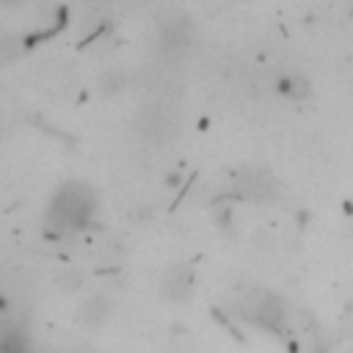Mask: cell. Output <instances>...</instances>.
Here are the masks:
<instances>
[{
  "instance_id": "cell-7",
  "label": "cell",
  "mask_w": 353,
  "mask_h": 353,
  "mask_svg": "<svg viewBox=\"0 0 353 353\" xmlns=\"http://www.w3.org/2000/svg\"><path fill=\"white\" fill-rule=\"evenodd\" d=\"M86 284V273L83 271H67L64 276H61V290L64 293H75V290H80Z\"/></svg>"
},
{
  "instance_id": "cell-5",
  "label": "cell",
  "mask_w": 353,
  "mask_h": 353,
  "mask_svg": "<svg viewBox=\"0 0 353 353\" xmlns=\"http://www.w3.org/2000/svg\"><path fill=\"white\" fill-rule=\"evenodd\" d=\"M0 353H34L28 331H25V328H12V326H6L3 337H0Z\"/></svg>"
},
{
  "instance_id": "cell-2",
  "label": "cell",
  "mask_w": 353,
  "mask_h": 353,
  "mask_svg": "<svg viewBox=\"0 0 353 353\" xmlns=\"http://www.w3.org/2000/svg\"><path fill=\"white\" fill-rule=\"evenodd\" d=\"M160 293L168 301H188L194 295V271L183 268V265L166 271V276L160 282Z\"/></svg>"
},
{
  "instance_id": "cell-3",
  "label": "cell",
  "mask_w": 353,
  "mask_h": 353,
  "mask_svg": "<svg viewBox=\"0 0 353 353\" xmlns=\"http://www.w3.org/2000/svg\"><path fill=\"white\" fill-rule=\"evenodd\" d=\"M276 91L290 102H304L312 97V80L304 72H287L276 80Z\"/></svg>"
},
{
  "instance_id": "cell-1",
  "label": "cell",
  "mask_w": 353,
  "mask_h": 353,
  "mask_svg": "<svg viewBox=\"0 0 353 353\" xmlns=\"http://www.w3.org/2000/svg\"><path fill=\"white\" fill-rule=\"evenodd\" d=\"M91 213H94L91 191L80 183H69L56 194L47 221L53 227H58L61 232H75V229H83L91 221Z\"/></svg>"
},
{
  "instance_id": "cell-4",
  "label": "cell",
  "mask_w": 353,
  "mask_h": 353,
  "mask_svg": "<svg viewBox=\"0 0 353 353\" xmlns=\"http://www.w3.org/2000/svg\"><path fill=\"white\" fill-rule=\"evenodd\" d=\"M80 323L86 326V328H100V326H105L108 323V317H111V304H108V298L105 295H91L83 306H80Z\"/></svg>"
},
{
  "instance_id": "cell-6",
  "label": "cell",
  "mask_w": 353,
  "mask_h": 353,
  "mask_svg": "<svg viewBox=\"0 0 353 353\" xmlns=\"http://www.w3.org/2000/svg\"><path fill=\"white\" fill-rule=\"evenodd\" d=\"M127 80H130L127 72H122V69H108V72L100 75L97 89H100V94H105V97H116V94H122V91L127 89Z\"/></svg>"
},
{
  "instance_id": "cell-8",
  "label": "cell",
  "mask_w": 353,
  "mask_h": 353,
  "mask_svg": "<svg viewBox=\"0 0 353 353\" xmlns=\"http://www.w3.org/2000/svg\"><path fill=\"white\" fill-rule=\"evenodd\" d=\"M23 3H25V0H0V6H3V9H17Z\"/></svg>"
}]
</instances>
